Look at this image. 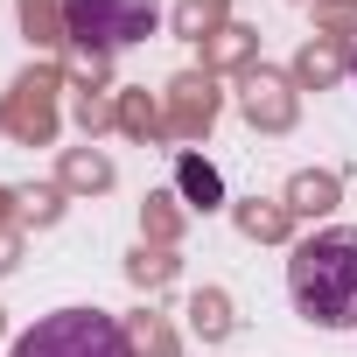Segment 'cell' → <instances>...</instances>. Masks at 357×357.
I'll return each mask as SVG.
<instances>
[{
    "label": "cell",
    "mask_w": 357,
    "mask_h": 357,
    "mask_svg": "<svg viewBox=\"0 0 357 357\" xmlns=\"http://www.w3.org/2000/svg\"><path fill=\"white\" fill-rule=\"evenodd\" d=\"M238 112L259 126V133H287L294 126V112H301V98H294V77H280V70H245L238 77Z\"/></svg>",
    "instance_id": "cell-6"
},
{
    "label": "cell",
    "mask_w": 357,
    "mask_h": 357,
    "mask_svg": "<svg viewBox=\"0 0 357 357\" xmlns=\"http://www.w3.org/2000/svg\"><path fill=\"white\" fill-rule=\"evenodd\" d=\"M231 225H238L245 238H259V245H280V238L294 231V211H287V204H266V197H245V204H231Z\"/></svg>",
    "instance_id": "cell-10"
},
{
    "label": "cell",
    "mask_w": 357,
    "mask_h": 357,
    "mask_svg": "<svg viewBox=\"0 0 357 357\" xmlns=\"http://www.w3.org/2000/svg\"><path fill=\"white\" fill-rule=\"evenodd\" d=\"M119 133H133V140H168V112H161V98H147V91H119Z\"/></svg>",
    "instance_id": "cell-16"
},
{
    "label": "cell",
    "mask_w": 357,
    "mask_h": 357,
    "mask_svg": "<svg viewBox=\"0 0 357 357\" xmlns=\"http://www.w3.org/2000/svg\"><path fill=\"white\" fill-rule=\"evenodd\" d=\"M0 231H22V190H0Z\"/></svg>",
    "instance_id": "cell-24"
},
{
    "label": "cell",
    "mask_w": 357,
    "mask_h": 357,
    "mask_svg": "<svg viewBox=\"0 0 357 357\" xmlns=\"http://www.w3.org/2000/svg\"><path fill=\"white\" fill-rule=\"evenodd\" d=\"M126 343H133V357H183V343H175L168 315H154V308L126 315Z\"/></svg>",
    "instance_id": "cell-15"
},
{
    "label": "cell",
    "mask_w": 357,
    "mask_h": 357,
    "mask_svg": "<svg viewBox=\"0 0 357 357\" xmlns=\"http://www.w3.org/2000/svg\"><path fill=\"white\" fill-rule=\"evenodd\" d=\"M77 126H84V140H98L105 126H119V98H105V91H77Z\"/></svg>",
    "instance_id": "cell-21"
},
{
    "label": "cell",
    "mask_w": 357,
    "mask_h": 357,
    "mask_svg": "<svg viewBox=\"0 0 357 357\" xmlns=\"http://www.w3.org/2000/svg\"><path fill=\"white\" fill-rule=\"evenodd\" d=\"M63 218V190H22V225H56Z\"/></svg>",
    "instance_id": "cell-23"
},
{
    "label": "cell",
    "mask_w": 357,
    "mask_h": 357,
    "mask_svg": "<svg viewBox=\"0 0 357 357\" xmlns=\"http://www.w3.org/2000/svg\"><path fill=\"white\" fill-rule=\"evenodd\" d=\"M252 56H259V29H238V22H225L211 43H204V70L218 77V70H252Z\"/></svg>",
    "instance_id": "cell-7"
},
{
    "label": "cell",
    "mask_w": 357,
    "mask_h": 357,
    "mask_svg": "<svg viewBox=\"0 0 357 357\" xmlns=\"http://www.w3.org/2000/svg\"><path fill=\"white\" fill-rule=\"evenodd\" d=\"M301 91H322V84H336L343 77V43H329V36H315L301 56H294V70H287Z\"/></svg>",
    "instance_id": "cell-11"
},
{
    "label": "cell",
    "mask_w": 357,
    "mask_h": 357,
    "mask_svg": "<svg viewBox=\"0 0 357 357\" xmlns=\"http://www.w3.org/2000/svg\"><path fill=\"white\" fill-rule=\"evenodd\" d=\"M63 29H70V50H126L140 36H154V0H63Z\"/></svg>",
    "instance_id": "cell-3"
},
{
    "label": "cell",
    "mask_w": 357,
    "mask_h": 357,
    "mask_svg": "<svg viewBox=\"0 0 357 357\" xmlns=\"http://www.w3.org/2000/svg\"><path fill=\"white\" fill-rule=\"evenodd\" d=\"M22 8V29L36 50H70V29H63V0H15Z\"/></svg>",
    "instance_id": "cell-13"
},
{
    "label": "cell",
    "mask_w": 357,
    "mask_h": 357,
    "mask_svg": "<svg viewBox=\"0 0 357 357\" xmlns=\"http://www.w3.org/2000/svg\"><path fill=\"white\" fill-rule=\"evenodd\" d=\"M22 266V231H0V273Z\"/></svg>",
    "instance_id": "cell-25"
},
{
    "label": "cell",
    "mask_w": 357,
    "mask_h": 357,
    "mask_svg": "<svg viewBox=\"0 0 357 357\" xmlns=\"http://www.w3.org/2000/svg\"><path fill=\"white\" fill-rule=\"evenodd\" d=\"M63 63H29L8 84V105H0V126H8L22 147H50L56 140V91H63Z\"/></svg>",
    "instance_id": "cell-4"
},
{
    "label": "cell",
    "mask_w": 357,
    "mask_h": 357,
    "mask_svg": "<svg viewBox=\"0 0 357 357\" xmlns=\"http://www.w3.org/2000/svg\"><path fill=\"white\" fill-rule=\"evenodd\" d=\"M287 294L315 329H350L357 322V231H315L287 259Z\"/></svg>",
    "instance_id": "cell-1"
},
{
    "label": "cell",
    "mask_w": 357,
    "mask_h": 357,
    "mask_svg": "<svg viewBox=\"0 0 357 357\" xmlns=\"http://www.w3.org/2000/svg\"><path fill=\"white\" fill-rule=\"evenodd\" d=\"M126 280H133V287H147V294H154V287H168V280H175V245H147V238H140V252L126 259Z\"/></svg>",
    "instance_id": "cell-19"
},
{
    "label": "cell",
    "mask_w": 357,
    "mask_h": 357,
    "mask_svg": "<svg viewBox=\"0 0 357 357\" xmlns=\"http://www.w3.org/2000/svg\"><path fill=\"white\" fill-rule=\"evenodd\" d=\"M105 70H112V56H98V50H70L63 56V77L84 84V91H105Z\"/></svg>",
    "instance_id": "cell-22"
},
{
    "label": "cell",
    "mask_w": 357,
    "mask_h": 357,
    "mask_svg": "<svg viewBox=\"0 0 357 357\" xmlns=\"http://www.w3.org/2000/svg\"><path fill=\"white\" fill-rule=\"evenodd\" d=\"M294 218H322V211H336L343 204V183H336V175L329 168H301L294 175V183H287V197H280Z\"/></svg>",
    "instance_id": "cell-9"
},
{
    "label": "cell",
    "mask_w": 357,
    "mask_h": 357,
    "mask_svg": "<svg viewBox=\"0 0 357 357\" xmlns=\"http://www.w3.org/2000/svg\"><path fill=\"white\" fill-rule=\"evenodd\" d=\"M56 190H77V197L112 190V161H105L98 147H63V161H56Z\"/></svg>",
    "instance_id": "cell-8"
},
{
    "label": "cell",
    "mask_w": 357,
    "mask_h": 357,
    "mask_svg": "<svg viewBox=\"0 0 357 357\" xmlns=\"http://www.w3.org/2000/svg\"><path fill=\"white\" fill-rule=\"evenodd\" d=\"M0 336H8V322H0Z\"/></svg>",
    "instance_id": "cell-26"
},
{
    "label": "cell",
    "mask_w": 357,
    "mask_h": 357,
    "mask_svg": "<svg viewBox=\"0 0 357 357\" xmlns=\"http://www.w3.org/2000/svg\"><path fill=\"white\" fill-rule=\"evenodd\" d=\"M315 29L329 43H357V0H315Z\"/></svg>",
    "instance_id": "cell-20"
},
{
    "label": "cell",
    "mask_w": 357,
    "mask_h": 357,
    "mask_svg": "<svg viewBox=\"0 0 357 357\" xmlns=\"http://www.w3.org/2000/svg\"><path fill=\"white\" fill-rule=\"evenodd\" d=\"M231 22V0H175V36L183 43H211Z\"/></svg>",
    "instance_id": "cell-14"
},
{
    "label": "cell",
    "mask_w": 357,
    "mask_h": 357,
    "mask_svg": "<svg viewBox=\"0 0 357 357\" xmlns=\"http://www.w3.org/2000/svg\"><path fill=\"white\" fill-rule=\"evenodd\" d=\"M140 231H147V245H175V238H183V197L154 190V197L140 204Z\"/></svg>",
    "instance_id": "cell-18"
},
{
    "label": "cell",
    "mask_w": 357,
    "mask_h": 357,
    "mask_svg": "<svg viewBox=\"0 0 357 357\" xmlns=\"http://www.w3.org/2000/svg\"><path fill=\"white\" fill-rule=\"evenodd\" d=\"M175 190H183L197 211H218L225 204V183H218V168L204 154H175Z\"/></svg>",
    "instance_id": "cell-12"
},
{
    "label": "cell",
    "mask_w": 357,
    "mask_h": 357,
    "mask_svg": "<svg viewBox=\"0 0 357 357\" xmlns=\"http://www.w3.org/2000/svg\"><path fill=\"white\" fill-rule=\"evenodd\" d=\"M161 112H168V140H204L211 119H218V77L211 70H183L161 91Z\"/></svg>",
    "instance_id": "cell-5"
},
{
    "label": "cell",
    "mask_w": 357,
    "mask_h": 357,
    "mask_svg": "<svg viewBox=\"0 0 357 357\" xmlns=\"http://www.w3.org/2000/svg\"><path fill=\"white\" fill-rule=\"evenodd\" d=\"M350 70H357V63H350Z\"/></svg>",
    "instance_id": "cell-27"
},
{
    "label": "cell",
    "mask_w": 357,
    "mask_h": 357,
    "mask_svg": "<svg viewBox=\"0 0 357 357\" xmlns=\"http://www.w3.org/2000/svg\"><path fill=\"white\" fill-rule=\"evenodd\" d=\"M190 329H197L204 343H225V336H231V301H225V287H197V294H190Z\"/></svg>",
    "instance_id": "cell-17"
},
{
    "label": "cell",
    "mask_w": 357,
    "mask_h": 357,
    "mask_svg": "<svg viewBox=\"0 0 357 357\" xmlns=\"http://www.w3.org/2000/svg\"><path fill=\"white\" fill-rule=\"evenodd\" d=\"M8 357H133V343H126V322H112L105 308H56Z\"/></svg>",
    "instance_id": "cell-2"
}]
</instances>
